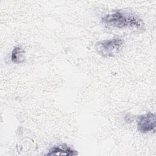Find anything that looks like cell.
Masks as SVG:
<instances>
[{
  "instance_id": "obj_1",
  "label": "cell",
  "mask_w": 156,
  "mask_h": 156,
  "mask_svg": "<svg viewBox=\"0 0 156 156\" xmlns=\"http://www.w3.org/2000/svg\"><path fill=\"white\" fill-rule=\"evenodd\" d=\"M101 20L106 25L117 28L132 27L141 29L144 26V23L139 16L125 10H117L106 14Z\"/></svg>"
},
{
  "instance_id": "obj_2",
  "label": "cell",
  "mask_w": 156,
  "mask_h": 156,
  "mask_svg": "<svg viewBox=\"0 0 156 156\" xmlns=\"http://www.w3.org/2000/svg\"><path fill=\"white\" fill-rule=\"evenodd\" d=\"M124 40L119 37L104 40L98 42L95 48L97 53L104 58L112 57L116 55L124 46Z\"/></svg>"
},
{
  "instance_id": "obj_3",
  "label": "cell",
  "mask_w": 156,
  "mask_h": 156,
  "mask_svg": "<svg viewBox=\"0 0 156 156\" xmlns=\"http://www.w3.org/2000/svg\"><path fill=\"white\" fill-rule=\"evenodd\" d=\"M155 118V114L151 112L138 115L136 118V125L138 131L143 133L155 131L156 126Z\"/></svg>"
},
{
  "instance_id": "obj_4",
  "label": "cell",
  "mask_w": 156,
  "mask_h": 156,
  "mask_svg": "<svg viewBox=\"0 0 156 156\" xmlns=\"http://www.w3.org/2000/svg\"><path fill=\"white\" fill-rule=\"evenodd\" d=\"M77 152L66 144H62L52 147L46 154L47 155H76Z\"/></svg>"
},
{
  "instance_id": "obj_5",
  "label": "cell",
  "mask_w": 156,
  "mask_h": 156,
  "mask_svg": "<svg viewBox=\"0 0 156 156\" xmlns=\"http://www.w3.org/2000/svg\"><path fill=\"white\" fill-rule=\"evenodd\" d=\"M25 60L24 51L21 46H16L11 53V60L14 63L19 64L23 63Z\"/></svg>"
}]
</instances>
